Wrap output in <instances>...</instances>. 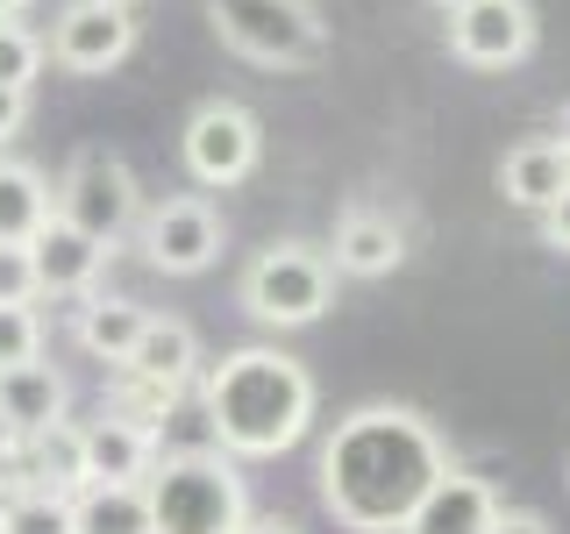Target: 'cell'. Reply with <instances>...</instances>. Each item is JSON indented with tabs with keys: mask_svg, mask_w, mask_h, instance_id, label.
I'll return each mask as SVG.
<instances>
[{
	"mask_svg": "<svg viewBox=\"0 0 570 534\" xmlns=\"http://www.w3.org/2000/svg\"><path fill=\"white\" fill-rule=\"evenodd\" d=\"M442 463H450V442L421 406L371 399L343 414L321 442V506L350 534H392L414 513V498L442 477Z\"/></svg>",
	"mask_w": 570,
	"mask_h": 534,
	"instance_id": "6da1fadb",
	"label": "cell"
},
{
	"mask_svg": "<svg viewBox=\"0 0 570 534\" xmlns=\"http://www.w3.org/2000/svg\"><path fill=\"white\" fill-rule=\"evenodd\" d=\"M314 370L299 356H285L278 343H243L222 349L200 370V414L214 427V449L257 463V456H285L293 442H307L314 427Z\"/></svg>",
	"mask_w": 570,
	"mask_h": 534,
	"instance_id": "7a4b0ae2",
	"label": "cell"
},
{
	"mask_svg": "<svg viewBox=\"0 0 570 534\" xmlns=\"http://www.w3.org/2000/svg\"><path fill=\"white\" fill-rule=\"evenodd\" d=\"M142 498H150L157 534H243L249 521V485H243L236 456H222V449L157 456L150 477H142Z\"/></svg>",
	"mask_w": 570,
	"mask_h": 534,
	"instance_id": "3957f363",
	"label": "cell"
},
{
	"mask_svg": "<svg viewBox=\"0 0 570 534\" xmlns=\"http://www.w3.org/2000/svg\"><path fill=\"white\" fill-rule=\"evenodd\" d=\"M207 22L236 58L264 71H314L328 58V22L314 0H207Z\"/></svg>",
	"mask_w": 570,
	"mask_h": 534,
	"instance_id": "277c9868",
	"label": "cell"
},
{
	"mask_svg": "<svg viewBox=\"0 0 570 534\" xmlns=\"http://www.w3.org/2000/svg\"><path fill=\"white\" fill-rule=\"evenodd\" d=\"M243 314L257 320V328H314L321 314L335 307V271H328V257H321L314 243H272V249H257V257L243 264Z\"/></svg>",
	"mask_w": 570,
	"mask_h": 534,
	"instance_id": "5b68a950",
	"label": "cell"
},
{
	"mask_svg": "<svg viewBox=\"0 0 570 534\" xmlns=\"http://www.w3.org/2000/svg\"><path fill=\"white\" fill-rule=\"evenodd\" d=\"M178 157L200 192H228L264 165V121L243 100H200L178 129Z\"/></svg>",
	"mask_w": 570,
	"mask_h": 534,
	"instance_id": "8992f818",
	"label": "cell"
},
{
	"mask_svg": "<svg viewBox=\"0 0 570 534\" xmlns=\"http://www.w3.org/2000/svg\"><path fill=\"white\" fill-rule=\"evenodd\" d=\"M50 207H58L71 228H86L94 243L115 249L142 221V186H136V171L121 165L115 150H79L65 165V178L50 186Z\"/></svg>",
	"mask_w": 570,
	"mask_h": 534,
	"instance_id": "52a82bcc",
	"label": "cell"
},
{
	"mask_svg": "<svg viewBox=\"0 0 570 534\" xmlns=\"http://www.w3.org/2000/svg\"><path fill=\"white\" fill-rule=\"evenodd\" d=\"M136 243L157 278H200L222 257V214H214L207 192H171V200L142 207Z\"/></svg>",
	"mask_w": 570,
	"mask_h": 534,
	"instance_id": "ba28073f",
	"label": "cell"
},
{
	"mask_svg": "<svg viewBox=\"0 0 570 534\" xmlns=\"http://www.w3.org/2000/svg\"><path fill=\"white\" fill-rule=\"evenodd\" d=\"M43 50H50L58 71H71V79H100V71L129 65L136 14L115 8V0H65L58 22H50V36H43Z\"/></svg>",
	"mask_w": 570,
	"mask_h": 534,
	"instance_id": "9c48e42d",
	"label": "cell"
},
{
	"mask_svg": "<svg viewBox=\"0 0 570 534\" xmlns=\"http://www.w3.org/2000/svg\"><path fill=\"white\" fill-rule=\"evenodd\" d=\"M534 36H542V22L528 0H471L450 14V58L471 71H513L534 58Z\"/></svg>",
	"mask_w": 570,
	"mask_h": 534,
	"instance_id": "30bf717a",
	"label": "cell"
},
{
	"mask_svg": "<svg viewBox=\"0 0 570 534\" xmlns=\"http://www.w3.org/2000/svg\"><path fill=\"white\" fill-rule=\"evenodd\" d=\"M499 485L492 477H478V471H463V463L450 456L442 463V477L414 498V513H406L392 534H492L499 527Z\"/></svg>",
	"mask_w": 570,
	"mask_h": 534,
	"instance_id": "8fae6325",
	"label": "cell"
},
{
	"mask_svg": "<svg viewBox=\"0 0 570 534\" xmlns=\"http://www.w3.org/2000/svg\"><path fill=\"white\" fill-rule=\"evenodd\" d=\"M107 257L115 249L107 243H94L86 228H71L65 214H50L43 228L29 236V264H36V299H86L100 285V271H107Z\"/></svg>",
	"mask_w": 570,
	"mask_h": 534,
	"instance_id": "7c38bea8",
	"label": "cell"
},
{
	"mask_svg": "<svg viewBox=\"0 0 570 534\" xmlns=\"http://www.w3.org/2000/svg\"><path fill=\"white\" fill-rule=\"evenodd\" d=\"M321 257H328L335 278H392L406 264V228L392 221L385 207L356 200V207H343V221H335V236H328Z\"/></svg>",
	"mask_w": 570,
	"mask_h": 534,
	"instance_id": "4fadbf2b",
	"label": "cell"
},
{
	"mask_svg": "<svg viewBox=\"0 0 570 534\" xmlns=\"http://www.w3.org/2000/svg\"><path fill=\"white\" fill-rule=\"evenodd\" d=\"M79 442H86V485H142V477H150V463L165 456L157 427H142V421H129V414L86 421Z\"/></svg>",
	"mask_w": 570,
	"mask_h": 534,
	"instance_id": "5bb4252c",
	"label": "cell"
},
{
	"mask_svg": "<svg viewBox=\"0 0 570 534\" xmlns=\"http://www.w3.org/2000/svg\"><path fill=\"white\" fill-rule=\"evenodd\" d=\"M71 414V385L58 364H8L0 370V435H43L50 421Z\"/></svg>",
	"mask_w": 570,
	"mask_h": 534,
	"instance_id": "9a60e30c",
	"label": "cell"
},
{
	"mask_svg": "<svg viewBox=\"0 0 570 534\" xmlns=\"http://www.w3.org/2000/svg\"><path fill=\"white\" fill-rule=\"evenodd\" d=\"M142 320H150V307L129 293H86L79 299V314H71V343H79L94 364H129V349H136V335H142Z\"/></svg>",
	"mask_w": 570,
	"mask_h": 534,
	"instance_id": "2e32d148",
	"label": "cell"
},
{
	"mask_svg": "<svg viewBox=\"0 0 570 534\" xmlns=\"http://www.w3.org/2000/svg\"><path fill=\"white\" fill-rule=\"evenodd\" d=\"M563 186H570V157L557 150V136H528L499 157V192H507V207L542 214Z\"/></svg>",
	"mask_w": 570,
	"mask_h": 534,
	"instance_id": "e0dca14e",
	"label": "cell"
},
{
	"mask_svg": "<svg viewBox=\"0 0 570 534\" xmlns=\"http://www.w3.org/2000/svg\"><path fill=\"white\" fill-rule=\"evenodd\" d=\"M121 370H136V378H165V385H193V370H200V335H193V320L150 314Z\"/></svg>",
	"mask_w": 570,
	"mask_h": 534,
	"instance_id": "ac0fdd59",
	"label": "cell"
},
{
	"mask_svg": "<svg viewBox=\"0 0 570 534\" xmlns=\"http://www.w3.org/2000/svg\"><path fill=\"white\" fill-rule=\"evenodd\" d=\"M71 534H157L142 485H79L71 492Z\"/></svg>",
	"mask_w": 570,
	"mask_h": 534,
	"instance_id": "d6986e66",
	"label": "cell"
},
{
	"mask_svg": "<svg viewBox=\"0 0 570 534\" xmlns=\"http://www.w3.org/2000/svg\"><path fill=\"white\" fill-rule=\"evenodd\" d=\"M50 178L22 165V157H0V243H29L50 221Z\"/></svg>",
	"mask_w": 570,
	"mask_h": 534,
	"instance_id": "ffe728a7",
	"label": "cell"
},
{
	"mask_svg": "<svg viewBox=\"0 0 570 534\" xmlns=\"http://www.w3.org/2000/svg\"><path fill=\"white\" fill-rule=\"evenodd\" d=\"M43 65H50L43 36L29 22H0V86H8V93H29V86L43 79Z\"/></svg>",
	"mask_w": 570,
	"mask_h": 534,
	"instance_id": "44dd1931",
	"label": "cell"
},
{
	"mask_svg": "<svg viewBox=\"0 0 570 534\" xmlns=\"http://www.w3.org/2000/svg\"><path fill=\"white\" fill-rule=\"evenodd\" d=\"M178 399H186V385H165V378H136V370H121L107 414H129V421H142V427H157Z\"/></svg>",
	"mask_w": 570,
	"mask_h": 534,
	"instance_id": "7402d4cb",
	"label": "cell"
},
{
	"mask_svg": "<svg viewBox=\"0 0 570 534\" xmlns=\"http://www.w3.org/2000/svg\"><path fill=\"white\" fill-rule=\"evenodd\" d=\"M8 534H71V492H22V498H8Z\"/></svg>",
	"mask_w": 570,
	"mask_h": 534,
	"instance_id": "603a6c76",
	"label": "cell"
},
{
	"mask_svg": "<svg viewBox=\"0 0 570 534\" xmlns=\"http://www.w3.org/2000/svg\"><path fill=\"white\" fill-rule=\"evenodd\" d=\"M36 356H43V314H36V299L29 307H0V370L36 364Z\"/></svg>",
	"mask_w": 570,
	"mask_h": 534,
	"instance_id": "cb8c5ba5",
	"label": "cell"
},
{
	"mask_svg": "<svg viewBox=\"0 0 570 534\" xmlns=\"http://www.w3.org/2000/svg\"><path fill=\"white\" fill-rule=\"evenodd\" d=\"M29 299H36L29 243H0V307H29Z\"/></svg>",
	"mask_w": 570,
	"mask_h": 534,
	"instance_id": "d4e9b609",
	"label": "cell"
},
{
	"mask_svg": "<svg viewBox=\"0 0 570 534\" xmlns=\"http://www.w3.org/2000/svg\"><path fill=\"white\" fill-rule=\"evenodd\" d=\"M534 221H542V243L557 249V257H570V186H563L542 214H534Z\"/></svg>",
	"mask_w": 570,
	"mask_h": 534,
	"instance_id": "484cf974",
	"label": "cell"
},
{
	"mask_svg": "<svg viewBox=\"0 0 570 534\" xmlns=\"http://www.w3.org/2000/svg\"><path fill=\"white\" fill-rule=\"evenodd\" d=\"M492 534H557V527H549V513H534V506H499Z\"/></svg>",
	"mask_w": 570,
	"mask_h": 534,
	"instance_id": "4316f807",
	"label": "cell"
},
{
	"mask_svg": "<svg viewBox=\"0 0 570 534\" xmlns=\"http://www.w3.org/2000/svg\"><path fill=\"white\" fill-rule=\"evenodd\" d=\"M22 121H29V93H8V86H0V150L22 136Z\"/></svg>",
	"mask_w": 570,
	"mask_h": 534,
	"instance_id": "83f0119b",
	"label": "cell"
},
{
	"mask_svg": "<svg viewBox=\"0 0 570 534\" xmlns=\"http://www.w3.org/2000/svg\"><path fill=\"white\" fill-rule=\"evenodd\" d=\"M243 534H299V527H293V521H257V513H249Z\"/></svg>",
	"mask_w": 570,
	"mask_h": 534,
	"instance_id": "f1b7e54d",
	"label": "cell"
},
{
	"mask_svg": "<svg viewBox=\"0 0 570 534\" xmlns=\"http://www.w3.org/2000/svg\"><path fill=\"white\" fill-rule=\"evenodd\" d=\"M29 8H36V0H0V22H22Z\"/></svg>",
	"mask_w": 570,
	"mask_h": 534,
	"instance_id": "f546056e",
	"label": "cell"
},
{
	"mask_svg": "<svg viewBox=\"0 0 570 534\" xmlns=\"http://www.w3.org/2000/svg\"><path fill=\"white\" fill-rule=\"evenodd\" d=\"M557 150L570 157V100H563V115H557Z\"/></svg>",
	"mask_w": 570,
	"mask_h": 534,
	"instance_id": "4dcf8cb0",
	"label": "cell"
},
{
	"mask_svg": "<svg viewBox=\"0 0 570 534\" xmlns=\"http://www.w3.org/2000/svg\"><path fill=\"white\" fill-rule=\"evenodd\" d=\"M442 8H450V14H456V8H471V0H442Z\"/></svg>",
	"mask_w": 570,
	"mask_h": 534,
	"instance_id": "1f68e13d",
	"label": "cell"
},
{
	"mask_svg": "<svg viewBox=\"0 0 570 534\" xmlns=\"http://www.w3.org/2000/svg\"><path fill=\"white\" fill-rule=\"evenodd\" d=\"M0 534H8V506H0Z\"/></svg>",
	"mask_w": 570,
	"mask_h": 534,
	"instance_id": "d6a6232c",
	"label": "cell"
},
{
	"mask_svg": "<svg viewBox=\"0 0 570 534\" xmlns=\"http://www.w3.org/2000/svg\"><path fill=\"white\" fill-rule=\"evenodd\" d=\"M115 8H129V0H115Z\"/></svg>",
	"mask_w": 570,
	"mask_h": 534,
	"instance_id": "836d02e7",
	"label": "cell"
}]
</instances>
